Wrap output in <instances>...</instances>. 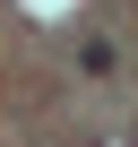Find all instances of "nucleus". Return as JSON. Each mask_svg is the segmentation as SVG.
<instances>
[{
    "label": "nucleus",
    "instance_id": "f257e3e1",
    "mask_svg": "<svg viewBox=\"0 0 138 147\" xmlns=\"http://www.w3.org/2000/svg\"><path fill=\"white\" fill-rule=\"evenodd\" d=\"M129 147H138V130H129Z\"/></svg>",
    "mask_w": 138,
    "mask_h": 147
}]
</instances>
